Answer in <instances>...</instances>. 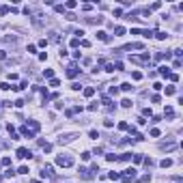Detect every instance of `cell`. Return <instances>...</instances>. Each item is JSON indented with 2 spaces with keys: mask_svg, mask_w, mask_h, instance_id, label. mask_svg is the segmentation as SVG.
Segmentation results:
<instances>
[{
  "mask_svg": "<svg viewBox=\"0 0 183 183\" xmlns=\"http://www.w3.org/2000/svg\"><path fill=\"white\" fill-rule=\"evenodd\" d=\"M56 164L60 166V168H71V166H73V157H69V155H58Z\"/></svg>",
  "mask_w": 183,
  "mask_h": 183,
  "instance_id": "obj_1",
  "label": "cell"
},
{
  "mask_svg": "<svg viewBox=\"0 0 183 183\" xmlns=\"http://www.w3.org/2000/svg\"><path fill=\"white\" fill-rule=\"evenodd\" d=\"M121 179H123V183H131L136 181V168H127L121 172Z\"/></svg>",
  "mask_w": 183,
  "mask_h": 183,
  "instance_id": "obj_2",
  "label": "cell"
},
{
  "mask_svg": "<svg viewBox=\"0 0 183 183\" xmlns=\"http://www.w3.org/2000/svg\"><path fill=\"white\" fill-rule=\"evenodd\" d=\"M15 155H17L19 159H30V157H32L30 149H26V147H19V149H17V153H15Z\"/></svg>",
  "mask_w": 183,
  "mask_h": 183,
  "instance_id": "obj_3",
  "label": "cell"
},
{
  "mask_svg": "<svg viewBox=\"0 0 183 183\" xmlns=\"http://www.w3.org/2000/svg\"><path fill=\"white\" fill-rule=\"evenodd\" d=\"M78 138V134H63L60 138H58V145H69L71 140H76Z\"/></svg>",
  "mask_w": 183,
  "mask_h": 183,
  "instance_id": "obj_4",
  "label": "cell"
},
{
  "mask_svg": "<svg viewBox=\"0 0 183 183\" xmlns=\"http://www.w3.org/2000/svg\"><path fill=\"white\" fill-rule=\"evenodd\" d=\"M78 71H80V69H78V65H76V63H71V65L67 67V78H71V80H73V78L78 76Z\"/></svg>",
  "mask_w": 183,
  "mask_h": 183,
  "instance_id": "obj_5",
  "label": "cell"
},
{
  "mask_svg": "<svg viewBox=\"0 0 183 183\" xmlns=\"http://www.w3.org/2000/svg\"><path fill=\"white\" fill-rule=\"evenodd\" d=\"M131 63H138V65L149 63V54H142V56H131Z\"/></svg>",
  "mask_w": 183,
  "mask_h": 183,
  "instance_id": "obj_6",
  "label": "cell"
},
{
  "mask_svg": "<svg viewBox=\"0 0 183 183\" xmlns=\"http://www.w3.org/2000/svg\"><path fill=\"white\" fill-rule=\"evenodd\" d=\"M159 149H162V151H168V153H170V151L177 149V142H162V145H159Z\"/></svg>",
  "mask_w": 183,
  "mask_h": 183,
  "instance_id": "obj_7",
  "label": "cell"
},
{
  "mask_svg": "<svg viewBox=\"0 0 183 183\" xmlns=\"http://www.w3.org/2000/svg\"><path fill=\"white\" fill-rule=\"evenodd\" d=\"M26 127H28V129H30V131H32V134H37V131H39V127H41V125H39L37 121H32V119H28V123H26Z\"/></svg>",
  "mask_w": 183,
  "mask_h": 183,
  "instance_id": "obj_8",
  "label": "cell"
},
{
  "mask_svg": "<svg viewBox=\"0 0 183 183\" xmlns=\"http://www.w3.org/2000/svg\"><path fill=\"white\" fill-rule=\"evenodd\" d=\"M52 174H54V168H52V166H50V164H45L43 166V172H41V177H52Z\"/></svg>",
  "mask_w": 183,
  "mask_h": 183,
  "instance_id": "obj_9",
  "label": "cell"
},
{
  "mask_svg": "<svg viewBox=\"0 0 183 183\" xmlns=\"http://www.w3.org/2000/svg\"><path fill=\"white\" fill-rule=\"evenodd\" d=\"M80 177H82V179H86V181H88V179H93V172H91L88 168H80Z\"/></svg>",
  "mask_w": 183,
  "mask_h": 183,
  "instance_id": "obj_10",
  "label": "cell"
},
{
  "mask_svg": "<svg viewBox=\"0 0 183 183\" xmlns=\"http://www.w3.org/2000/svg\"><path fill=\"white\" fill-rule=\"evenodd\" d=\"M157 73H159V76H166V78H168L170 67H168V65H162V67H157Z\"/></svg>",
  "mask_w": 183,
  "mask_h": 183,
  "instance_id": "obj_11",
  "label": "cell"
},
{
  "mask_svg": "<svg viewBox=\"0 0 183 183\" xmlns=\"http://www.w3.org/2000/svg\"><path fill=\"white\" fill-rule=\"evenodd\" d=\"M78 112H82V106H76V108H69V110L65 112V114H67L69 119H71V116H73V114H78Z\"/></svg>",
  "mask_w": 183,
  "mask_h": 183,
  "instance_id": "obj_12",
  "label": "cell"
},
{
  "mask_svg": "<svg viewBox=\"0 0 183 183\" xmlns=\"http://www.w3.org/2000/svg\"><path fill=\"white\" fill-rule=\"evenodd\" d=\"M123 50H145V43H129V45H125Z\"/></svg>",
  "mask_w": 183,
  "mask_h": 183,
  "instance_id": "obj_13",
  "label": "cell"
},
{
  "mask_svg": "<svg viewBox=\"0 0 183 183\" xmlns=\"http://www.w3.org/2000/svg\"><path fill=\"white\" fill-rule=\"evenodd\" d=\"M19 131H22V134H24L26 138H34V134H32V131H30L26 125H22V127H19Z\"/></svg>",
  "mask_w": 183,
  "mask_h": 183,
  "instance_id": "obj_14",
  "label": "cell"
},
{
  "mask_svg": "<svg viewBox=\"0 0 183 183\" xmlns=\"http://www.w3.org/2000/svg\"><path fill=\"white\" fill-rule=\"evenodd\" d=\"M82 95H84V97H93V95H95V88H93V86L82 88Z\"/></svg>",
  "mask_w": 183,
  "mask_h": 183,
  "instance_id": "obj_15",
  "label": "cell"
},
{
  "mask_svg": "<svg viewBox=\"0 0 183 183\" xmlns=\"http://www.w3.org/2000/svg\"><path fill=\"white\" fill-rule=\"evenodd\" d=\"M88 22V24H101V22H103V17H99V15H97V17H84Z\"/></svg>",
  "mask_w": 183,
  "mask_h": 183,
  "instance_id": "obj_16",
  "label": "cell"
},
{
  "mask_svg": "<svg viewBox=\"0 0 183 183\" xmlns=\"http://www.w3.org/2000/svg\"><path fill=\"white\" fill-rule=\"evenodd\" d=\"M48 34H50V37H48V39H50V41H60V34H58V32H56V30H50V32H48Z\"/></svg>",
  "mask_w": 183,
  "mask_h": 183,
  "instance_id": "obj_17",
  "label": "cell"
},
{
  "mask_svg": "<svg viewBox=\"0 0 183 183\" xmlns=\"http://www.w3.org/2000/svg\"><path fill=\"white\" fill-rule=\"evenodd\" d=\"M159 166H162V168H170V166H172V159H170V157L162 159V162H159Z\"/></svg>",
  "mask_w": 183,
  "mask_h": 183,
  "instance_id": "obj_18",
  "label": "cell"
},
{
  "mask_svg": "<svg viewBox=\"0 0 183 183\" xmlns=\"http://www.w3.org/2000/svg\"><path fill=\"white\" fill-rule=\"evenodd\" d=\"M39 145H41V149H43L45 153H50V151H52V145H50V142H43V140H39Z\"/></svg>",
  "mask_w": 183,
  "mask_h": 183,
  "instance_id": "obj_19",
  "label": "cell"
},
{
  "mask_svg": "<svg viewBox=\"0 0 183 183\" xmlns=\"http://www.w3.org/2000/svg\"><path fill=\"white\" fill-rule=\"evenodd\" d=\"M97 39L99 41H108V32L106 30H97Z\"/></svg>",
  "mask_w": 183,
  "mask_h": 183,
  "instance_id": "obj_20",
  "label": "cell"
},
{
  "mask_svg": "<svg viewBox=\"0 0 183 183\" xmlns=\"http://www.w3.org/2000/svg\"><path fill=\"white\" fill-rule=\"evenodd\" d=\"M125 34V28L123 26H114V37H123Z\"/></svg>",
  "mask_w": 183,
  "mask_h": 183,
  "instance_id": "obj_21",
  "label": "cell"
},
{
  "mask_svg": "<svg viewBox=\"0 0 183 183\" xmlns=\"http://www.w3.org/2000/svg\"><path fill=\"white\" fill-rule=\"evenodd\" d=\"M121 91H125V93L134 91V86H131V82H123V84H121Z\"/></svg>",
  "mask_w": 183,
  "mask_h": 183,
  "instance_id": "obj_22",
  "label": "cell"
},
{
  "mask_svg": "<svg viewBox=\"0 0 183 183\" xmlns=\"http://www.w3.org/2000/svg\"><path fill=\"white\" fill-rule=\"evenodd\" d=\"M164 116H168V119H172V116H174V110H172V106H166V110H164Z\"/></svg>",
  "mask_w": 183,
  "mask_h": 183,
  "instance_id": "obj_23",
  "label": "cell"
},
{
  "mask_svg": "<svg viewBox=\"0 0 183 183\" xmlns=\"http://www.w3.org/2000/svg\"><path fill=\"white\" fill-rule=\"evenodd\" d=\"M65 9H76V7H78V2H76V0H67V2H65Z\"/></svg>",
  "mask_w": 183,
  "mask_h": 183,
  "instance_id": "obj_24",
  "label": "cell"
},
{
  "mask_svg": "<svg viewBox=\"0 0 183 183\" xmlns=\"http://www.w3.org/2000/svg\"><path fill=\"white\" fill-rule=\"evenodd\" d=\"M30 170H28V166H19L17 170H15V174H28Z\"/></svg>",
  "mask_w": 183,
  "mask_h": 183,
  "instance_id": "obj_25",
  "label": "cell"
},
{
  "mask_svg": "<svg viewBox=\"0 0 183 183\" xmlns=\"http://www.w3.org/2000/svg\"><path fill=\"white\" fill-rule=\"evenodd\" d=\"M43 78H45V80H52V78H54V69H45V71H43Z\"/></svg>",
  "mask_w": 183,
  "mask_h": 183,
  "instance_id": "obj_26",
  "label": "cell"
},
{
  "mask_svg": "<svg viewBox=\"0 0 183 183\" xmlns=\"http://www.w3.org/2000/svg\"><path fill=\"white\" fill-rule=\"evenodd\" d=\"M101 103H103L108 110H112V101H110V97H103V99H101Z\"/></svg>",
  "mask_w": 183,
  "mask_h": 183,
  "instance_id": "obj_27",
  "label": "cell"
},
{
  "mask_svg": "<svg viewBox=\"0 0 183 183\" xmlns=\"http://www.w3.org/2000/svg\"><path fill=\"white\" fill-rule=\"evenodd\" d=\"M155 37H157L159 41H166V39H168V34H166V32H162V30H157V32H155Z\"/></svg>",
  "mask_w": 183,
  "mask_h": 183,
  "instance_id": "obj_28",
  "label": "cell"
},
{
  "mask_svg": "<svg viewBox=\"0 0 183 183\" xmlns=\"http://www.w3.org/2000/svg\"><path fill=\"white\" fill-rule=\"evenodd\" d=\"M50 86H52V88H58V86H60V80H58V78H52V80H50Z\"/></svg>",
  "mask_w": 183,
  "mask_h": 183,
  "instance_id": "obj_29",
  "label": "cell"
},
{
  "mask_svg": "<svg viewBox=\"0 0 183 183\" xmlns=\"http://www.w3.org/2000/svg\"><path fill=\"white\" fill-rule=\"evenodd\" d=\"M108 179H112V181H119V179H121V172H114V170H112V172L108 174Z\"/></svg>",
  "mask_w": 183,
  "mask_h": 183,
  "instance_id": "obj_30",
  "label": "cell"
},
{
  "mask_svg": "<svg viewBox=\"0 0 183 183\" xmlns=\"http://www.w3.org/2000/svg\"><path fill=\"white\" fill-rule=\"evenodd\" d=\"M2 177H7V179H13V177H15V170H13V168H7V172L2 174Z\"/></svg>",
  "mask_w": 183,
  "mask_h": 183,
  "instance_id": "obj_31",
  "label": "cell"
},
{
  "mask_svg": "<svg viewBox=\"0 0 183 183\" xmlns=\"http://www.w3.org/2000/svg\"><path fill=\"white\" fill-rule=\"evenodd\" d=\"M131 157H134L131 153H123V155H119V159H123V162H129Z\"/></svg>",
  "mask_w": 183,
  "mask_h": 183,
  "instance_id": "obj_32",
  "label": "cell"
},
{
  "mask_svg": "<svg viewBox=\"0 0 183 183\" xmlns=\"http://www.w3.org/2000/svg\"><path fill=\"white\" fill-rule=\"evenodd\" d=\"M119 129L121 131H127V129H129V125H127L125 121H121V123H119Z\"/></svg>",
  "mask_w": 183,
  "mask_h": 183,
  "instance_id": "obj_33",
  "label": "cell"
},
{
  "mask_svg": "<svg viewBox=\"0 0 183 183\" xmlns=\"http://www.w3.org/2000/svg\"><path fill=\"white\" fill-rule=\"evenodd\" d=\"M168 80L170 82H179V73H168Z\"/></svg>",
  "mask_w": 183,
  "mask_h": 183,
  "instance_id": "obj_34",
  "label": "cell"
},
{
  "mask_svg": "<svg viewBox=\"0 0 183 183\" xmlns=\"http://www.w3.org/2000/svg\"><path fill=\"white\" fill-rule=\"evenodd\" d=\"M0 166H11V157H2L0 159Z\"/></svg>",
  "mask_w": 183,
  "mask_h": 183,
  "instance_id": "obj_35",
  "label": "cell"
},
{
  "mask_svg": "<svg viewBox=\"0 0 183 183\" xmlns=\"http://www.w3.org/2000/svg\"><path fill=\"white\" fill-rule=\"evenodd\" d=\"M106 159H108V162H116V159H119V155H114V153H108V155H106Z\"/></svg>",
  "mask_w": 183,
  "mask_h": 183,
  "instance_id": "obj_36",
  "label": "cell"
},
{
  "mask_svg": "<svg viewBox=\"0 0 183 183\" xmlns=\"http://www.w3.org/2000/svg\"><path fill=\"white\" fill-rule=\"evenodd\" d=\"M131 78L138 82V80H142V73H140V71H134V73H131Z\"/></svg>",
  "mask_w": 183,
  "mask_h": 183,
  "instance_id": "obj_37",
  "label": "cell"
},
{
  "mask_svg": "<svg viewBox=\"0 0 183 183\" xmlns=\"http://www.w3.org/2000/svg\"><path fill=\"white\" fill-rule=\"evenodd\" d=\"M121 106H123V108H131V99H123V101H121Z\"/></svg>",
  "mask_w": 183,
  "mask_h": 183,
  "instance_id": "obj_38",
  "label": "cell"
},
{
  "mask_svg": "<svg viewBox=\"0 0 183 183\" xmlns=\"http://www.w3.org/2000/svg\"><path fill=\"white\" fill-rule=\"evenodd\" d=\"M9 11H11V7H7V5H2V7H0V13H2V15H7Z\"/></svg>",
  "mask_w": 183,
  "mask_h": 183,
  "instance_id": "obj_39",
  "label": "cell"
},
{
  "mask_svg": "<svg viewBox=\"0 0 183 183\" xmlns=\"http://www.w3.org/2000/svg\"><path fill=\"white\" fill-rule=\"evenodd\" d=\"M138 181H140V183H147V181H151V174H149V172H147V174H142V179H138Z\"/></svg>",
  "mask_w": 183,
  "mask_h": 183,
  "instance_id": "obj_40",
  "label": "cell"
},
{
  "mask_svg": "<svg viewBox=\"0 0 183 183\" xmlns=\"http://www.w3.org/2000/svg\"><path fill=\"white\" fill-rule=\"evenodd\" d=\"M174 93H177L174 86H166V95H174Z\"/></svg>",
  "mask_w": 183,
  "mask_h": 183,
  "instance_id": "obj_41",
  "label": "cell"
},
{
  "mask_svg": "<svg viewBox=\"0 0 183 183\" xmlns=\"http://www.w3.org/2000/svg\"><path fill=\"white\" fill-rule=\"evenodd\" d=\"M91 157H93V155H91V151H84V153H82V159H84V162H88Z\"/></svg>",
  "mask_w": 183,
  "mask_h": 183,
  "instance_id": "obj_42",
  "label": "cell"
},
{
  "mask_svg": "<svg viewBox=\"0 0 183 183\" xmlns=\"http://www.w3.org/2000/svg\"><path fill=\"white\" fill-rule=\"evenodd\" d=\"M80 45H82V48H91V41H86V39H80Z\"/></svg>",
  "mask_w": 183,
  "mask_h": 183,
  "instance_id": "obj_43",
  "label": "cell"
},
{
  "mask_svg": "<svg viewBox=\"0 0 183 183\" xmlns=\"http://www.w3.org/2000/svg\"><path fill=\"white\" fill-rule=\"evenodd\" d=\"M71 48H80V39H76V37L71 39Z\"/></svg>",
  "mask_w": 183,
  "mask_h": 183,
  "instance_id": "obj_44",
  "label": "cell"
},
{
  "mask_svg": "<svg viewBox=\"0 0 183 183\" xmlns=\"http://www.w3.org/2000/svg\"><path fill=\"white\" fill-rule=\"evenodd\" d=\"M24 103H26L24 99H17V101H13V106H15V108H22V106H24Z\"/></svg>",
  "mask_w": 183,
  "mask_h": 183,
  "instance_id": "obj_45",
  "label": "cell"
},
{
  "mask_svg": "<svg viewBox=\"0 0 183 183\" xmlns=\"http://www.w3.org/2000/svg\"><path fill=\"white\" fill-rule=\"evenodd\" d=\"M142 162H145L147 166H153V164H155V162H153V159H151V157H142Z\"/></svg>",
  "mask_w": 183,
  "mask_h": 183,
  "instance_id": "obj_46",
  "label": "cell"
},
{
  "mask_svg": "<svg viewBox=\"0 0 183 183\" xmlns=\"http://www.w3.org/2000/svg\"><path fill=\"white\" fill-rule=\"evenodd\" d=\"M0 88H2V91H9L11 84H9V82H0Z\"/></svg>",
  "mask_w": 183,
  "mask_h": 183,
  "instance_id": "obj_47",
  "label": "cell"
},
{
  "mask_svg": "<svg viewBox=\"0 0 183 183\" xmlns=\"http://www.w3.org/2000/svg\"><path fill=\"white\" fill-rule=\"evenodd\" d=\"M149 134H151V136H153V138H157V136H159V129H157V127H153V129H151V131H149Z\"/></svg>",
  "mask_w": 183,
  "mask_h": 183,
  "instance_id": "obj_48",
  "label": "cell"
},
{
  "mask_svg": "<svg viewBox=\"0 0 183 183\" xmlns=\"http://www.w3.org/2000/svg\"><path fill=\"white\" fill-rule=\"evenodd\" d=\"M88 136H91V138H93V140H97V138H99V134H97V131H95V129H91V131H88Z\"/></svg>",
  "mask_w": 183,
  "mask_h": 183,
  "instance_id": "obj_49",
  "label": "cell"
},
{
  "mask_svg": "<svg viewBox=\"0 0 183 183\" xmlns=\"http://www.w3.org/2000/svg\"><path fill=\"white\" fill-rule=\"evenodd\" d=\"M54 9H56V13H65V7H63V5H56Z\"/></svg>",
  "mask_w": 183,
  "mask_h": 183,
  "instance_id": "obj_50",
  "label": "cell"
},
{
  "mask_svg": "<svg viewBox=\"0 0 183 183\" xmlns=\"http://www.w3.org/2000/svg\"><path fill=\"white\" fill-rule=\"evenodd\" d=\"M71 88H73V91H80V88H82V84H80V82H73Z\"/></svg>",
  "mask_w": 183,
  "mask_h": 183,
  "instance_id": "obj_51",
  "label": "cell"
},
{
  "mask_svg": "<svg viewBox=\"0 0 183 183\" xmlns=\"http://www.w3.org/2000/svg\"><path fill=\"white\" fill-rule=\"evenodd\" d=\"M106 71H110V73H114V65H112V63H108V65H106Z\"/></svg>",
  "mask_w": 183,
  "mask_h": 183,
  "instance_id": "obj_52",
  "label": "cell"
},
{
  "mask_svg": "<svg viewBox=\"0 0 183 183\" xmlns=\"http://www.w3.org/2000/svg\"><path fill=\"white\" fill-rule=\"evenodd\" d=\"M151 101H153V103H159V101H162V97H159V95H153V97H151Z\"/></svg>",
  "mask_w": 183,
  "mask_h": 183,
  "instance_id": "obj_53",
  "label": "cell"
},
{
  "mask_svg": "<svg viewBox=\"0 0 183 183\" xmlns=\"http://www.w3.org/2000/svg\"><path fill=\"white\" fill-rule=\"evenodd\" d=\"M142 114H145V116H153V112H151V108H145V110H142Z\"/></svg>",
  "mask_w": 183,
  "mask_h": 183,
  "instance_id": "obj_54",
  "label": "cell"
},
{
  "mask_svg": "<svg viewBox=\"0 0 183 183\" xmlns=\"http://www.w3.org/2000/svg\"><path fill=\"white\" fill-rule=\"evenodd\" d=\"M114 65V71H121V69H123V63H112Z\"/></svg>",
  "mask_w": 183,
  "mask_h": 183,
  "instance_id": "obj_55",
  "label": "cell"
},
{
  "mask_svg": "<svg viewBox=\"0 0 183 183\" xmlns=\"http://www.w3.org/2000/svg\"><path fill=\"white\" fill-rule=\"evenodd\" d=\"M54 108H56V110H63V101H58V99H56V103H54Z\"/></svg>",
  "mask_w": 183,
  "mask_h": 183,
  "instance_id": "obj_56",
  "label": "cell"
},
{
  "mask_svg": "<svg viewBox=\"0 0 183 183\" xmlns=\"http://www.w3.org/2000/svg\"><path fill=\"white\" fill-rule=\"evenodd\" d=\"M5 41H7V43H15L17 39H15V37H5Z\"/></svg>",
  "mask_w": 183,
  "mask_h": 183,
  "instance_id": "obj_57",
  "label": "cell"
},
{
  "mask_svg": "<svg viewBox=\"0 0 183 183\" xmlns=\"http://www.w3.org/2000/svg\"><path fill=\"white\" fill-rule=\"evenodd\" d=\"M172 67H174V69H179V67H181V58H177V60H174V63H172Z\"/></svg>",
  "mask_w": 183,
  "mask_h": 183,
  "instance_id": "obj_58",
  "label": "cell"
},
{
  "mask_svg": "<svg viewBox=\"0 0 183 183\" xmlns=\"http://www.w3.org/2000/svg\"><path fill=\"white\" fill-rule=\"evenodd\" d=\"M37 52V45H28V54H34Z\"/></svg>",
  "mask_w": 183,
  "mask_h": 183,
  "instance_id": "obj_59",
  "label": "cell"
},
{
  "mask_svg": "<svg viewBox=\"0 0 183 183\" xmlns=\"http://www.w3.org/2000/svg\"><path fill=\"white\" fill-rule=\"evenodd\" d=\"M101 153H103V149H99V147H97V149H95V151H93V153H91V155H101Z\"/></svg>",
  "mask_w": 183,
  "mask_h": 183,
  "instance_id": "obj_60",
  "label": "cell"
},
{
  "mask_svg": "<svg viewBox=\"0 0 183 183\" xmlns=\"http://www.w3.org/2000/svg\"><path fill=\"white\" fill-rule=\"evenodd\" d=\"M5 58H7V52H5V50H0V60H5Z\"/></svg>",
  "mask_w": 183,
  "mask_h": 183,
  "instance_id": "obj_61",
  "label": "cell"
},
{
  "mask_svg": "<svg viewBox=\"0 0 183 183\" xmlns=\"http://www.w3.org/2000/svg\"><path fill=\"white\" fill-rule=\"evenodd\" d=\"M30 183H41V181H39V179H32V181H30Z\"/></svg>",
  "mask_w": 183,
  "mask_h": 183,
  "instance_id": "obj_62",
  "label": "cell"
},
{
  "mask_svg": "<svg viewBox=\"0 0 183 183\" xmlns=\"http://www.w3.org/2000/svg\"><path fill=\"white\" fill-rule=\"evenodd\" d=\"M174 183H183V181H181V179H174Z\"/></svg>",
  "mask_w": 183,
  "mask_h": 183,
  "instance_id": "obj_63",
  "label": "cell"
},
{
  "mask_svg": "<svg viewBox=\"0 0 183 183\" xmlns=\"http://www.w3.org/2000/svg\"><path fill=\"white\" fill-rule=\"evenodd\" d=\"M2 179H5V177H2V174H0V183H2Z\"/></svg>",
  "mask_w": 183,
  "mask_h": 183,
  "instance_id": "obj_64",
  "label": "cell"
}]
</instances>
